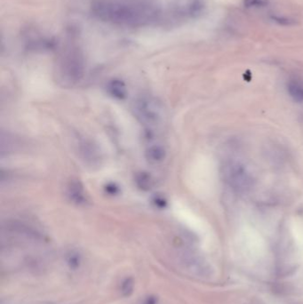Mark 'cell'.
Instances as JSON below:
<instances>
[{"mask_svg":"<svg viewBox=\"0 0 303 304\" xmlns=\"http://www.w3.org/2000/svg\"><path fill=\"white\" fill-rule=\"evenodd\" d=\"M93 11L99 19L131 26L149 24L157 16L156 10L150 5L124 0H101L93 5Z\"/></svg>","mask_w":303,"mask_h":304,"instance_id":"1","label":"cell"},{"mask_svg":"<svg viewBox=\"0 0 303 304\" xmlns=\"http://www.w3.org/2000/svg\"><path fill=\"white\" fill-rule=\"evenodd\" d=\"M134 110L140 121L149 126L158 125L163 118L162 104L150 95H142L136 99Z\"/></svg>","mask_w":303,"mask_h":304,"instance_id":"2","label":"cell"},{"mask_svg":"<svg viewBox=\"0 0 303 304\" xmlns=\"http://www.w3.org/2000/svg\"><path fill=\"white\" fill-rule=\"evenodd\" d=\"M222 174L225 181L237 192H248L252 187V177L241 165L236 163L226 165Z\"/></svg>","mask_w":303,"mask_h":304,"instance_id":"3","label":"cell"},{"mask_svg":"<svg viewBox=\"0 0 303 304\" xmlns=\"http://www.w3.org/2000/svg\"><path fill=\"white\" fill-rule=\"evenodd\" d=\"M83 61L77 55H71V56L68 57L61 66L62 77L70 83L78 82L83 76Z\"/></svg>","mask_w":303,"mask_h":304,"instance_id":"4","label":"cell"},{"mask_svg":"<svg viewBox=\"0 0 303 304\" xmlns=\"http://www.w3.org/2000/svg\"><path fill=\"white\" fill-rule=\"evenodd\" d=\"M97 147L93 144L92 141L84 140L80 144V153L83 159L90 162L91 164H96L100 160V153Z\"/></svg>","mask_w":303,"mask_h":304,"instance_id":"5","label":"cell"},{"mask_svg":"<svg viewBox=\"0 0 303 304\" xmlns=\"http://www.w3.org/2000/svg\"><path fill=\"white\" fill-rule=\"evenodd\" d=\"M68 194L70 200H72L78 205H84L86 203V196L84 195V189L80 182L70 183Z\"/></svg>","mask_w":303,"mask_h":304,"instance_id":"6","label":"cell"},{"mask_svg":"<svg viewBox=\"0 0 303 304\" xmlns=\"http://www.w3.org/2000/svg\"><path fill=\"white\" fill-rule=\"evenodd\" d=\"M107 90L109 94L113 96L114 98L119 99V100L126 98V94H127L126 84L120 80H115L110 81L108 84Z\"/></svg>","mask_w":303,"mask_h":304,"instance_id":"7","label":"cell"},{"mask_svg":"<svg viewBox=\"0 0 303 304\" xmlns=\"http://www.w3.org/2000/svg\"><path fill=\"white\" fill-rule=\"evenodd\" d=\"M288 92L295 102H303V81L299 80H290L288 83Z\"/></svg>","mask_w":303,"mask_h":304,"instance_id":"8","label":"cell"},{"mask_svg":"<svg viewBox=\"0 0 303 304\" xmlns=\"http://www.w3.org/2000/svg\"><path fill=\"white\" fill-rule=\"evenodd\" d=\"M165 157V151L162 146H151L146 151V158L152 163H159L163 161Z\"/></svg>","mask_w":303,"mask_h":304,"instance_id":"9","label":"cell"},{"mask_svg":"<svg viewBox=\"0 0 303 304\" xmlns=\"http://www.w3.org/2000/svg\"><path fill=\"white\" fill-rule=\"evenodd\" d=\"M136 184L142 191H149L151 187V179L149 174L140 173L136 176Z\"/></svg>","mask_w":303,"mask_h":304,"instance_id":"10","label":"cell"},{"mask_svg":"<svg viewBox=\"0 0 303 304\" xmlns=\"http://www.w3.org/2000/svg\"><path fill=\"white\" fill-rule=\"evenodd\" d=\"M135 287L134 281L132 278H126V280L122 283L121 292L125 296H129L133 293Z\"/></svg>","mask_w":303,"mask_h":304,"instance_id":"11","label":"cell"},{"mask_svg":"<svg viewBox=\"0 0 303 304\" xmlns=\"http://www.w3.org/2000/svg\"><path fill=\"white\" fill-rule=\"evenodd\" d=\"M244 5L248 8L263 7L269 5V0H244Z\"/></svg>","mask_w":303,"mask_h":304,"instance_id":"12","label":"cell"},{"mask_svg":"<svg viewBox=\"0 0 303 304\" xmlns=\"http://www.w3.org/2000/svg\"><path fill=\"white\" fill-rule=\"evenodd\" d=\"M273 20L275 21V23L279 24L280 25L290 26V25H293V24H294V22L293 20H290L288 19V18H285V17H276V16H273Z\"/></svg>","mask_w":303,"mask_h":304,"instance_id":"13","label":"cell"},{"mask_svg":"<svg viewBox=\"0 0 303 304\" xmlns=\"http://www.w3.org/2000/svg\"><path fill=\"white\" fill-rule=\"evenodd\" d=\"M105 190H106V192H108L110 195H111V196H114V195H117L118 192H119V189L118 187H117L115 184H113V183H110V184H108L106 188H105Z\"/></svg>","mask_w":303,"mask_h":304,"instance_id":"14","label":"cell"},{"mask_svg":"<svg viewBox=\"0 0 303 304\" xmlns=\"http://www.w3.org/2000/svg\"><path fill=\"white\" fill-rule=\"evenodd\" d=\"M153 202H154L156 206H158L159 208H164V207H165V205H166V201L164 199L162 196H155Z\"/></svg>","mask_w":303,"mask_h":304,"instance_id":"15","label":"cell"},{"mask_svg":"<svg viewBox=\"0 0 303 304\" xmlns=\"http://www.w3.org/2000/svg\"><path fill=\"white\" fill-rule=\"evenodd\" d=\"M143 304H157V301L155 298H152V297H150L148 300H146L145 301V303Z\"/></svg>","mask_w":303,"mask_h":304,"instance_id":"16","label":"cell"}]
</instances>
